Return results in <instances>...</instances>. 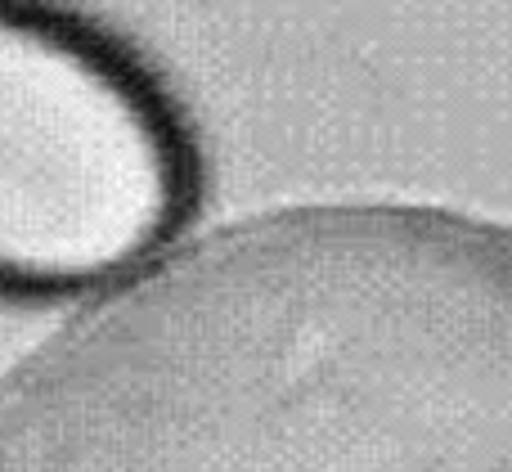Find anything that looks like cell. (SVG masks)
I'll use <instances>...</instances> for the list:
<instances>
[{
  "instance_id": "cell-1",
  "label": "cell",
  "mask_w": 512,
  "mask_h": 472,
  "mask_svg": "<svg viewBox=\"0 0 512 472\" xmlns=\"http://www.w3.org/2000/svg\"><path fill=\"white\" fill-rule=\"evenodd\" d=\"M0 472H512V230L423 203L216 230L9 378Z\"/></svg>"
},
{
  "instance_id": "cell-2",
  "label": "cell",
  "mask_w": 512,
  "mask_h": 472,
  "mask_svg": "<svg viewBox=\"0 0 512 472\" xmlns=\"http://www.w3.org/2000/svg\"><path fill=\"white\" fill-rule=\"evenodd\" d=\"M189 189V135L135 54L0 5V293H81L135 266Z\"/></svg>"
}]
</instances>
